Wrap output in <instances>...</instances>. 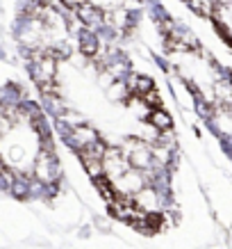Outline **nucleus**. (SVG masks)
<instances>
[{"label":"nucleus","mask_w":232,"mask_h":249,"mask_svg":"<svg viewBox=\"0 0 232 249\" xmlns=\"http://www.w3.org/2000/svg\"><path fill=\"white\" fill-rule=\"evenodd\" d=\"M123 156L127 158L130 167H132V169H139V172L150 169V167L155 165L153 146H148L141 137H135V135L125 137V142H123Z\"/></svg>","instance_id":"1"},{"label":"nucleus","mask_w":232,"mask_h":249,"mask_svg":"<svg viewBox=\"0 0 232 249\" xmlns=\"http://www.w3.org/2000/svg\"><path fill=\"white\" fill-rule=\"evenodd\" d=\"M98 137L100 135H98L96 128H91V126H87V124H80V126H75V128L71 130V135L64 137V142L77 153V151H82V149H87V146H91Z\"/></svg>","instance_id":"2"},{"label":"nucleus","mask_w":232,"mask_h":249,"mask_svg":"<svg viewBox=\"0 0 232 249\" xmlns=\"http://www.w3.org/2000/svg\"><path fill=\"white\" fill-rule=\"evenodd\" d=\"M77 51L82 53V57L93 60V57L103 51V39H100V35L89 30V28H84V30L77 35Z\"/></svg>","instance_id":"3"},{"label":"nucleus","mask_w":232,"mask_h":249,"mask_svg":"<svg viewBox=\"0 0 232 249\" xmlns=\"http://www.w3.org/2000/svg\"><path fill=\"white\" fill-rule=\"evenodd\" d=\"M146 121H148L153 128H157V130H171V128H173V117L166 112L164 107L150 110L148 117H146Z\"/></svg>","instance_id":"4"},{"label":"nucleus","mask_w":232,"mask_h":249,"mask_svg":"<svg viewBox=\"0 0 232 249\" xmlns=\"http://www.w3.org/2000/svg\"><path fill=\"white\" fill-rule=\"evenodd\" d=\"M93 185H96L98 188V192H100V196H103V199H105L107 204H112L114 199H116V196H119V190H116V183L112 181V178H109V176H100V178H96V181H93Z\"/></svg>","instance_id":"5"},{"label":"nucleus","mask_w":232,"mask_h":249,"mask_svg":"<svg viewBox=\"0 0 232 249\" xmlns=\"http://www.w3.org/2000/svg\"><path fill=\"white\" fill-rule=\"evenodd\" d=\"M187 5L201 18H212L214 14V0H187Z\"/></svg>","instance_id":"6"},{"label":"nucleus","mask_w":232,"mask_h":249,"mask_svg":"<svg viewBox=\"0 0 232 249\" xmlns=\"http://www.w3.org/2000/svg\"><path fill=\"white\" fill-rule=\"evenodd\" d=\"M212 23H214V32L221 37V41L232 51V32H230V28H228V23L225 21H212Z\"/></svg>","instance_id":"7"},{"label":"nucleus","mask_w":232,"mask_h":249,"mask_svg":"<svg viewBox=\"0 0 232 249\" xmlns=\"http://www.w3.org/2000/svg\"><path fill=\"white\" fill-rule=\"evenodd\" d=\"M143 103L150 107V110H157V107H164V101H162V94L157 89H150L143 94Z\"/></svg>","instance_id":"8"},{"label":"nucleus","mask_w":232,"mask_h":249,"mask_svg":"<svg viewBox=\"0 0 232 249\" xmlns=\"http://www.w3.org/2000/svg\"><path fill=\"white\" fill-rule=\"evenodd\" d=\"M150 89H155V83H153V78L150 76H139L137 78V89H135V94H146V91H150Z\"/></svg>","instance_id":"9"},{"label":"nucleus","mask_w":232,"mask_h":249,"mask_svg":"<svg viewBox=\"0 0 232 249\" xmlns=\"http://www.w3.org/2000/svg\"><path fill=\"white\" fill-rule=\"evenodd\" d=\"M5 172V162H2V158H0V174Z\"/></svg>","instance_id":"10"}]
</instances>
